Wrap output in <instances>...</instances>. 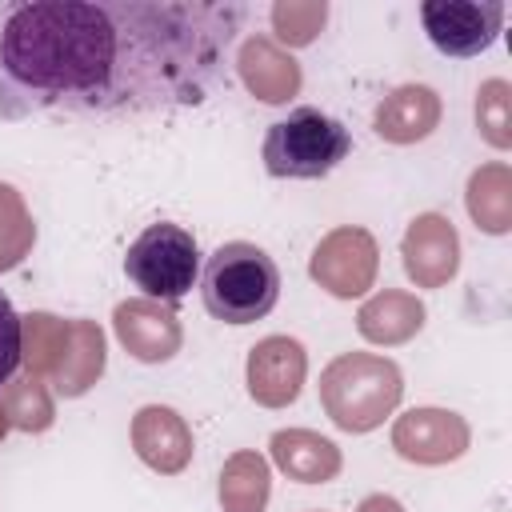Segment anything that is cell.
I'll return each instance as SVG.
<instances>
[{
  "label": "cell",
  "instance_id": "obj_1",
  "mask_svg": "<svg viewBox=\"0 0 512 512\" xmlns=\"http://www.w3.org/2000/svg\"><path fill=\"white\" fill-rule=\"evenodd\" d=\"M236 0H0V116L132 120L232 84Z\"/></svg>",
  "mask_w": 512,
  "mask_h": 512
},
{
  "label": "cell",
  "instance_id": "obj_2",
  "mask_svg": "<svg viewBox=\"0 0 512 512\" xmlns=\"http://www.w3.org/2000/svg\"><path fill=\"white\" fill-rule=\"evenodd\" d=\"M200 296L208 316L224 324H256L280 300V268L260 244L228 240L204 260Z\"/></svg>",
  "mask_w": 512,
  "mask_h": 512
},
{
  "label": "cell",
  "instance_id": "obj_3",
  "mask_svg": "<svg viewBox=\"0 0 512 512\" xmlns=\"http://www.w3.org/2000/svg\"><path fill=\"white\" fill-rule=\"evenodd\" d=\"M348 152H352V132L336 116L312 104H300L284 120L268 124L260 148L264 168L276 180H320L332 168H340Z\"/></svg>",
  "mask_w": 512,
  "mask_h": 512
},
{
  "label": "cell",
  "instance_id": "obj_4",
  "mask_svg": "<svg viewBox=\"0 0 512 512\" xmlns=\"http://www.w3.org/2000/svg\"><path fill=\"white\" fill-rule=\"evenodd\" d=\"M200 244L184 224L160 220L148 224L124 256V276L132 280V288H140L152 300H168L176 304L180 296H188L200 284Z\"/></svg>",
  "mask_w": 512,
  "mask_h": 512
},
{
  "label": "cell",
  "instance_id": "obj_5",
  "mask_svg": "<svg viewBox=\"0 0 512 512\" xmlns=\"http://www.w3.org/2000/svg\"><path fill=\"white\" fill-rule=\"evenodd\" d=\"M420 24L436 52L452 60H468L496 44L504 28V4L500 0H424Z\"/></svg>",
  "mask_w": 512,
  "mask_h": 512
},
{
  "label": "cell",
  "instance_id": "obj_6",
  "mask_svg": "<svg viewBox=\"0 0 512 512\" xmlns=\"http://www.w3.org/2000/svg\"><path fill=\"white\" fill-rule=\"evenodd\" d=\"M20 356H24V324H20L8 292L0 288V384H8L16 376Z\"/></svg>",
  "mask_w": 512,
  "mask_h": 512
}]
</instances>
